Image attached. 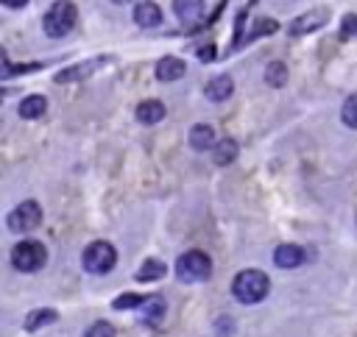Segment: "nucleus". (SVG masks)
Here are the masks:
<instances>
[{
    "mask_svg": "<svg viewBox=\"0 0 357 337\" xmlns=\"http://www.w3.org/2000/svg\"><path fill=\"white\" fill-rule=\"evenodd\" d=\"M176 276L187 284H195V281H206L212 276V259L192 248V251H184L178 259H176Z\"/></svg>",
    "mask_w": 357,
    "mask_h": 337,
    "instance_id": "nucleus-3",
    "label": "nucleus"
},
{
    "mask_svg": "<svg viewBox=\"0 0 357 337\" xmlns=\"http://www.w3.org/2000/svg\"><path fill=\"white\" fill-rule=\"evenodd\" d=\"M265 84L268 86H284L287 84V67L282 61H271L265 67Z\"/></svg>",
    "mask_w": 357,
    "mask_h": 337,
    "instance_id": "nucleus-21",
    "label": "nucleus"
},
{
    "mask_svg": "<svg viewBox=\"0 0 357 337\" xmlns=\"http://www.w3.org/2000/svg\"><path fill=\"white\" fill-rule=\"evenodd\" d=\"M134 22L139 28H156L162 22V11L156 3H137L134 6Z\"/></svg>",
    "mask_w": 357,
    "mask_h": 337,
    "instance_id": "nucleus-14",
    "label": "nucleus"
},
{
    "mask_svg": "<svg viewBox=\"0 0 357 337\" xmlns=\"http://www.w3.org/2000/svg\"><path fill=\"white\" fill-rule=\"evenodd\" d=\"M145 304V295H137V292H123L120 298L112 301L114 309H131V306H142Z\"/></svg>",
    "mask_w": 357,
    "mask_h": 337,
    "instance_id": "nucleus-23",
    "label": "nucleus"
},
{
    "mask_svg": "<svg viewBox=\"0 0 357 337\" xmlns=\"http://www.w3.org/2000/svg\"><path fill=\"white\" fill-rule=\"evenodd\" d=\"M148 323H159L165 318V298L162 295H145V304L139 306Z\"/></svg>",
    "mask_w": 357,
    "mask_h": 337,
    "instance_id": "nucleus-20",
    "label": "nucleus"
},
{
    "mask_svg": "<svg viewBox=\"0 0 357 337\" xmlns=\"http://www.w3.org/2000/svg\"><path fill=\"white\" fill-rule=\"evenodd\" d=\"M276 28H279V25H276V19L262 17V19H257V22H254V33H251V36H271Z\"/></svg>",
    "mask_w": 357,
    "mask_h": 337,
    "instance_id": "nucleus-25",
    "label": "nucleus"
},
{
    "mask_svg": "<svg viewBox=\"0 0 357 337\" xmlns=\"http://www.w3.org/2000/svg\"><path fill=\"white\" fill-rule=\"evenodd\" d=\"M109 64V58H95V61H84V64H75V67H67L56 75V84H64V81H75V78H84V75H92L98 67Z\"/></svg>",
    "mask_w": 357,
    "mask_h": 337,
    "instance_id": "nucleus-15",
    "label": "nucleus"
},
{
    "mask_svg": "<svg viewBox=\"0 0 357 337\" xmlns=\"http://www.w3.org/2000/svg\"><path fill=\"white\" fill-rule=\"evenodd\" d=\"M47 262V248L39 240H22L11 248V265L20 273H36Z\"/></svg>",
    "mask_w": 357,
    "mask_h": 337,
    "instance_id": "nucleus-2",
    "label": "nucleus"
},
{
    "mask_svg": "<svg viewBox=\"0 0 357 337\" xmlns=\"http://www.w3.org/2000/svg\"><path fill=\"white\" fill-rule=\"evenodd\" d=\"M271 290V279L257 270V267H245L234 276L231 281V295L240 301V304H259Z\"/></svg>",
    "mask_w": 357,
    "mask_h": 337,
    "instance_id": "nucleus-1",
    "label": "nucleus"
},
{
    "mask_svg": "<svg viewBox=\"0 0 357 337\" xmlns=\"http://www.w3.org/2000/svg\"><path fill=\"white\" fill-rule=\"evenodd\" d=\"M39 223H42V209H39L36 201H22V203H17V206L8 212V217H6L8 231H17V234L31 231V228H36Z\"/></svg>",
    "mask_w": 357,
    "mask_h": 337,
    "instance_id": "nucleus-6",
    "label": "nucleus"
},
{
    "mask_svg": "<svg viewBox=\"0 0 357 337\" xmlns=\"http://www.w3.org/2000/svg\"><path fill=\"white\" fill-rule=\"evenodd\" d=\"M173 11L184 25H195L204 19V3H198V0H176Z\"/></svg>",
    "mask_w": 357,
    "mask_h": 337,
    "instance_id": "nucleus-11",
    "label": "nucleus"
},
{
    "mask_svg": "<svg viewBox=\"0 0 357 337\" xmlns=\"http://www.w3.org/2000/svg\"><path fill=\"white\" fill-rule=\"evenodd\" d=\"M167 273V265L162 262V259H145L142 265H139V270H137V279L139 281H156V279H162Z\"/></svg>",
    "mask_w": 357,
    "mask_h": 337,
    "instance_id": "nucleus-19",
    "label": "nucleus"
},
{
    "mask_svg": "<svg viewBox=\"0 0 357 337\" xmlns=\"http://www.w3.org/2000/svg\"><path fill=\"white\" fill-rule=\"evenodd\" d=\"M326 19H329V14H326L324 8H318V11H307V14H301L298 19H293V22H290V33H293V36L310 33V31L321 28Z\"/></svg>",
    "mask_w": 357,
    "mask_h": 337,
    "instance_id": "nucleus-10",
    "label": "nucleus"
},
{
    "mask_svg": "<svg viewBox=\"0 0 357 337\" xmlns=\"http://www.w3.org/2000/svg\"><path fill=\"white\" fill-rule=\"evenodd\" d=\"M231 92H234L231 75H215V78H209L206 86H204V95H206V100H212V103H220V100L231 97Z\"/></svg>",
    "mask_w": 357,
    "mask_h": 337,
    "instance_id": "nucleus-9",
    "label": "nucleus"
},
{
    "mask_svg": "<svg viewBox=\"0 0 357 337\" xmlns=\"http://www.w3.org/2000/svg\"><path fill=\"white\" fill-rule=\"evenodd\" d=\"M187 142H190L192 150H215V145H218L215 131H212V125H206V123H195V125L190 128V134H187Z\"/></svg>",
    "mask_w": 357,
    "mask_h": 337,
    "instance_id": "nucleus-8",
    "label": "nucleus"
},
{
    "mask_svg": "<svg viewBox=\"0 0 357 337\" xmlns=\"http://www.w3.org/2000/svg\"><path fill=\"white\" fill-rule=\"evenodd\" d=\"M137 120L142 123V125H153V123H159V120H165V114H167V109H165V103L162 100H142L139 106H137Z\"/></svg>",
    "mask_w": 357,
    "mask_h": 337,
    "instance_id": "nucleus-13",
    "label": "nucleus"
},
{
    "mask_svg": "<svg viewBox=\"0 0 357 337\" xmlns=\"http://www.w3.org/2000/svg\"><path fill=\"white\" fill-rule=\"evenodd\" d=\"M340 120L349 125V128H357V92L346 97L343 109H340Z\"/></svg>",
    "mask_w": 357,
    "mask_h": 337,
    "instance_id": "nucleus-22",
    "label": "nucleus"
},
{
    "mask_svg": "<svg viewBox=\"0 0 357 337\" xmlns=\"http://www.w3.org/2000/svg\"><path fill=\"white\" fill-rule=\"evenodd\" d=\"M153 72H156L159 81H176V78H181L187 72V64L181 58H176V56H165V58L156 61V70Z\"/></svg>",
    "mask_w": 357,
    "mask_h": 337,
    "instance_id": "nucleus-12",
    "label": "nucleus"
},
{
    "mask_svg": "<svg viewBox=\"0 0 357 337\" xmlns=\"http://www.w3.org/2000/svg\"><path fill=\"white\" fill-rule=\"evenodd\" d=\"M237 153H240V148H237L234 139H220L215 145V150H212V162L220 164V167H226V164H231L237 159Z\"/></svg>",
    "mask_w": 357,
    "mask_h": 337,
    "instance_id": "nucleus-18",
    "label": "nucleus"
},
{
    "mask_svg": "<svg viewBox=\"0 0 357 337\" xmlns=\"http://www.w3.org/2000/svg\"><path fill=\"white\" fill-rule=\"evenodd\" d=\"M17 111H20L22 120H36V117H42L47 111V100L42 95H28V97H22Z\"/></svg>",
    "mask_w": 357,
    "mask_h": 337,
    "instance_id": "nucleus-17",
    "label": "nucleus"
},
{
    "mask_svg": "<svg viewBox=\"0 0 357 337\" xmlns=\"http://www.w3.org/2000/svg\"><path fill=\"white\" fill-rule=\"evenodd\" d=\"M81 265H84L86 273H95V276L109 273V270H114V265H117V251H114L112 242H106V240H95V242H89V245L84 248V253H81Z\"/></svg>",
    "mask_w": 357,
    "mask_h": 337,
    "instance_id": "nucleus-4",
    "label": "nucleus"
},
{
    "mask_svg": "<svg viewBox=\"0 0 357 337\" xmlns=\"http://www.w3.org/2000/svg\"><path fill=\"white\" fill-rule=\"evenodd\" d=\"M304 259H307V253H304V248L296 245V242H282V245H276V251H273V265L282 267V270L298 267Z\"/></svg>",
    "mask_w": 357,
    "mask_h": 337,
    "instance_id": "nucleus-7",
    "label": "nucleus"
},
{
    "mask_svg": "<svg viewBox=\"0 0 357 337\" xmlns=\"http://www.w3.org/2000/svg\"><path fill=\"white\" fill-rule=\"evenodd\" d=\"M84 337H114V326H112L109 320H95V323L84 331Z\"/></svg>",
    "mask_w": 357,
    "mask_h": 337,
    "instance_id": "nucleus-24",
    "label": "nucleus"
},
{
    "mask_svg": "<svg viewBox=\"0 0 357 337\" xmlns=\"http://www.w3.org/2000/svg\"><path fill=\"white\" fill-rule=\"evenodd\" d=\"M354 33H357V17L349 14V17L343 19V36H354Z\"/></svg>",
    "mask_w": 357,
    "mask_h": 337,
    "instance_id": "nucleus-26",
    "label": "nucleus"
},
{
    "mask_svg": "<svg viewBox=\"0 0 357 337\" xmlns=\"http://www.w3.org/2000/svg\"><path fill=\"white\" fill-rule=\"evenodd\" d=\"M198 58H201V61H212V58H215V47H212V45L201 47V50H198Z\"/></svg>",
    "mask_w": 357,
    "mask_h": 337,
    "instance_id": "nucleus-27",
    "label": "nucleus"
},
{
    "mask_svg": "<svg viewBox=\"0 0 357 337\" xmlns=\"http://www.w3.org/2000/svg\"><path fill=\"white\" fill-rule=\"evenodd\" d=\"M75 17L78 14H75V6L73 3H53L47 8V14L42 17V28H45V33L50 39H61V36H67L73 31Z\"/></svg>",
    "mask_w": 357,
    "mask_h": 337,
    "instance_id": "nucleus-5",
    "label": "nucleus"
},
{
    "mask_svg": "<svg viewBox=\"0 0 357 337\" xmlns=\"http://www.w3.org/2000/svg\"><path fill=\"white\" fill-rule=\"evenodd\" d=\"M56 320H59V312L50 309V306H42V309H31V312L25 315L22 326H25V331H36V329L50 326V323H56Z\"/></svg>",
    "mask_w": 357,
    "mask_h": 337,
    "instance_id": "nucleus-16",
    "label": "nucleus"
}]
</instances>
